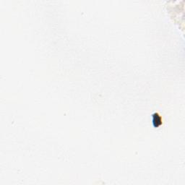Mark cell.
<instances>
[{
  "instance_id": "cell-1",
  "label": "cell",
  "mask_w": 185,
  "mask_h": 185,
  "mask_svg": "<svg viewBox=\"0 0 185 185\" xmlns=\"http://www.w3.org/2000/svg\"><path fill=\"white\" fill-rule=\"evenodd\" d=\"M153 122L155 123V127H158L161 124V116L158 114H153Z\"/></svg>"
}]
</instances>
